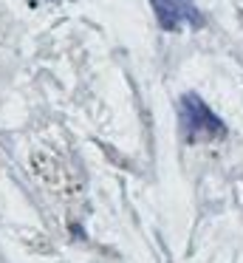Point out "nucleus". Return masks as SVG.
I'll list each match as a JSON object with an SVG mask.
<instances>
[{
  "label": "nucleus",
  "mask_w": 243,
  "mask_h": 263,
  "mask_svg": "<svg viewBox=\"0 0 243 263\" xmlns=\"http://www.w3.org/2000/svg\"><path fill=\"white\" fill-rule=\"evenodd\" d=\"M178 125H181V136L190 144H201V142H215V139L226 136L223 122L215 116V110L203 102L198 93H184L178 102Z\"/></svg>",
  "instance_id": "1"
},
{
  "label": "nucleus",
  "mask_w": 243,
  "mask_h": 263,
  "mask_svg": "<svg viewBox=\"0 0 243 263\" xmlns=\"http://www.w3.org/2000/svg\"><path fill=\"white\" fill-rule=\"evenodd\" d=\"M150 6L164 31L201 29L203 26V17L192 0H150Z\"/></svg>",
  "instance_id": "2"
}]
</instances>
